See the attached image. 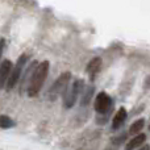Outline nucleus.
<instances>
[{"instance_id": "nucleus-1", "label": "nucleus", "mask_w": 150, "mask_h": 150, "mask_svg": "<svg viewBox=\"0 0 150 150\" xmlns=\"http://www.w3.org/2000/svg\"><path fill=\"white\" fill-rule=\"evenodd\" d=\"M49 67H50V65L47 61H44V62H41L37 66V69L34 70L33 75H32L30 80H29L28 87H26V93H28L29 98H36L40 93V91H41L42 86H44L45 80L47 78Z\"/></svg>"}, {"instance_id": "nucleus-2", "label": "nucleus", "mask_w": 150, "mask_h": 150, "mask_svg": "<svg viewBox=\"0 0 150 150\" xmlns=\"http://www.w3.org/2000/svg\"><path fill=\"white\" fill-rule=\"evenodd\" d=\"M71 80V74L70 71H65L59 75V78L55 79V82L52 84L49 92H47V98L50 100H55L61 93H65L66 90L69 88V83Z\"/></svg>"}, {"instance_id": "nucleus-3", "label": "nucleus", "mask_w": 150, "mask_h": 150, "mask_svg": "<svg viewBox=\"0 0 150 150\" xmlns=\"http://www.w3.org/2000/svg\"><path fill=\"white\" fill-rule=\"evenodd\" d=\"M83 90H84V80H79V79L75 80L73 84L66 90V92L63 93V104H65L66 108L74 107L78 98L82 95Z\"/></svg>"}, {"instance_id": "nucleus-4", "label": "nucleus", "mask_w": 150, "mask_h": 150, "mask_svg": "<svg viewBox=\"0 0 150 150\" xmlns=\"http://www.w3.org/2000/svg\"><path fill=\"white\" fill-rule=\"evenodd\" d=\"M28 58L29 57L26 54H21L20 57H18L17 63H16V66L13 67L12 73L9 75V79H8L7 84H5V90L7 91H11L18 83V80H20V78H21V74H23L24 66H25V63L28 62Z\"/></svg>"}, {"instance_id": "nucleus-5", "label": "nucleus", "mask_w": 150, "mask_h": 150, "mask_svg": "<svg viewBox=\"0 0 150 150\" xmlns=\"http://www.w3.org/2000/svg\"><path fill=\"white\" fill-rule=\"evenodd\" d=\"M113 104H112L111 96L107 92H100L95 99V111L99 115H105L112 109Z\"/></svg>"}, {"instance_id": "nucleus-6", "label": "nucleus", "mask_w": 150, "mask_h": 150, "mask_svg": "<svg viewBox=\"0 0 150 150\" xmlns=\"http://www.w3.org/2000/svg\"><path fill=\"white\" fill-rule=\"evenodd\" d=\"M12 70H13V65L9 59H4L0 63V90L5 87Z\"/></svg>"}, {"instance_id": "nucleus-7", "label": "nucleus", "mask_w": 150, "mask_h": 150, "mask_svg": "<svg viewBox=\"0 0 150 150\" xmlns=\"http://www.w3.org/2000/svg\"><path fill=\"white\" fill-rule=\"evenodd\" d=\"M101 58L100 57H95L92 58V59L88 62L87 67H86V73L88 74V76H90V80L92 82V80H95L96 75L99 74V71H100L101 69Z\"/></svg>"}, {"instance_id": "nucleus-8", "label": "nucleus", "mask_w": 150, "mask_h": 150, "mask_svg": "<svg viewBox=\"0 0 150 150\" xmlns=\"http://www.w3.org/2000/svg\"><path fill=\"white\" fill-rule=\"evenodd\" d=\"M127 117H128L127 109H125L124 107L119 108V111L116 112V115L113 116V120H112V129L117 130L119 128H121L122 124L125 122V120H127Z\"/></svg>"}, {"instance_id": "nucleus-9", "label": "nucleus", "mask_w": 150, "mask_h": 150, "mask_svg": "<svg viewBox=\"0 0 150 150\" xmlns=\"http://www.w3.org/2000/svg\"><path fill=\"white\" fill-rule=\"evenodd\" d=\"M145 141H146V134H142V133H140V134L134 136V137H133L132 140H130L129 142L127 144V146H125V150H133V149L138 148V146H144Z\"/></svg>"}, {"instance_id": "nucleus-10", "label": "nucleus", "mask_w": 150, "mask_h": 150, "mask_svg": "<svg viewBox=\"0 0 150 150\" xmlns=\"http://www.w3.org/2000/svg\"><path fill=\"white\" fill-rule=\"evenodd\" d=\"M93 90H95V88H93L92 86H90V87H87L86 90H83L82 95H80L82 105H87L88 104V101L91 100V98H92V95H93Z\"/></svg>"}, {"instance_id": "nucleus-11", "label": "nucleus", "mask_w": 150, "mask_h": 150, "mask_svg": "<svg viewBox=\"0 0 150 150\" xmlns=\"http://www.w3.org/2000/svg\"><path fill=\"white\" fill-rule=\"evenodd\" d=\"M144 125H145V120H144V119L137 120V121H134L132 124V127H130V129H129V133L132 136L140 134V132L144 129Z\"/></svg>"}, {"instance_id": "nucleus-12", "label": "nucleus", "mask_w": 150, "mask_h": 150, "mask_svg": "<svg viewBox=\"0 0 150 150\" xmlns=\"http://www.w3.org/2000/svg\"><path fill=\"white\" fill-rule=\"evenodd\" d=\"M15 127V121H13L11 117L5 116V115H1L0 116V128L1 129H11V128Z\"/></svg>"}, {"instance_id": "nucleus-13", "label": "nucleus", "mask_w": 150, "mask_h": 150, "mask_svg": "<svg viewBox=\"0 0 150 150\" xmlns=\"http://www.w3.org/2000/svg\"><path fill=\"white\" fill-rule=\"evenodd\" d=\"M127 138H128V133L124 132V133H121V134L116 136V137H112L111 138V142H112V145H113V146L119 148L122 142H125V140H127Z\"/></svg>"}, {"instance_id": "nucleus-14", "label": "nucleus", "mask_w": 150, "mask_h": 150, "mask_svg": "<svg viewBox=\"0 0 150 150\" xmlns=\"http://www.w3.org/2000/svg\"><path fill=\"white\" fill-rule=\"evenodd\" d=\"M4 47H5V40L4 38H0V59H1V55H3V52H4Z\"/></svg>"}, {"instance_id": "nucleus-15", "label": "nucleus", "mask_w": 150, "mask_h": 150, "mask_svg": "<svg viewBox=\"0 0 150 150\" xmlns=\"http://www.w3.org/2000/svg\"><path fill=\"white\" fill-rule=\"evenodd\" d=\"M138 150H150V145H144V146H141Z\"/></svg>"}, {"instance_id": "nucleus-16", "label": "nucleus", "mask_w": 150, "mask_h": 150, "mask_svg": "<svg viewBox=\"0 0 150 150\" xmlns=\"http://www.w3.org/2000/svg\"><path fill=\"white\" fill-rule=\"evenodd\" d=\"M117 149H119V148H116V146L112 145V146H108V148H107L105 150H117Z\"/></svg>"}, {"instance_id": "nucleus-17", "label": "nucleus", "mask_w": 150, "mask_h": 150, "mask_svg": "<svg viewBox=\"0 0 150 150\" xmlns=\"http://www.w3.org/2000/svg\"><path fill=\"white\" fill-rule=\"evenodd\" d=\"M149 129H150V127H149Z\"/></svg>"}]
</instances>
